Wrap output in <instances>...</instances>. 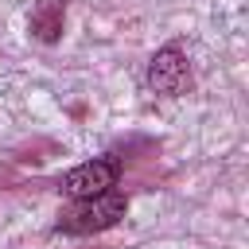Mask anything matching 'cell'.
<instances>
[{
	"label": "cell",
	"mask_w": 249,
	"mask_h": 249,
	"mask_svg": "<svg viewBox=\"0 0 249 249\" xmlns=\"http://www.w3.org/2000/svg\"><path fill=\"white\" fill-rule=\"evenodd\" d=\"M128 210V195L109 187L101 195H89V198H74L70 210H62L58 218V233H70V237H86V233H101L109 226H117Z\"/></svg>",
	"instance_id": "cell-1"
},
{
	"label": "cell",
	"mask_w": 249,
	"mask_h": 249,
	"mask_svg": "<svg viewBox=\"0 0 249 249\" xmlns=\"http://www.w3.org/2000/svg\"><path fill=\"white\" fill-rule=\"evenodd\" d=\"M117 179H121L117 156H93V160L70 167V171L58 179V191L70 195V198H89V195H101V191L117 187Z\"/></svg>",
	"instance_id": "cell-2"
},
{
	"label": "cell",
	"mask_w": 249,
	"mask_h": 249,
	"mask_svg": "<svg viewBox=\"0 0 249 249\" xmlns=\"http://www.w3.org/2000/svg\"><path fill=\"white\" fill-rule=\"evenodd\" d=\"M148 86H152L156 93H163V97L187 93V86H191V62H187V54H183L179 47L156 51L152 62H148Z\"/></svg>",
	"instance_id": "cell-3"
},
{
	"label": "cell",
	"mask_w": 249,
	"mask_h": 249,
	"mask_svg": "<svg viewBox=\"0 0 249 249\" xmlns=\"http://www.w3.org/2000/svg\"><path fill=\"white\" fill-rule=\"evenodd\" d=\"M62 23H66V4L62 0H39L27 16V31L39 43H58L62 39Z\"/></svg>",
	"instance_id": "cell-4"
}]
</instances>
